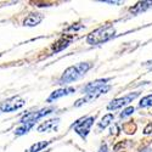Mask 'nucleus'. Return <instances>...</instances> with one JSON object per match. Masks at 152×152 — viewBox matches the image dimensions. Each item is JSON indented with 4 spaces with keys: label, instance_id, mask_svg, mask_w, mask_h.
<instances>
[{
    "label": "nucleus",
    "instance_id": "nucleus-1",
    "mask_svg": "<svg viewBox=\"0 0 152 152\" xmlns=\"http://www.w3.org/2000/svg\"><path fill=\"white\" fill-rule=\"evenodd\" d=\"M115 34H116V28L112 24H105V26L91 32L90 34H88L86 43L90 45H99V44L106 43L110 39H112L115 37Z\"/></svg>",
    "mask_w": 152,
    "mask_h": 152
},
{
    "label": "nucleus",
    "instance_id": "nucleus-2",
    "mask_svg": "<svg viewBox=\"0 0 152 152\" xmlns=\"http://www.w3.org/2000/svg\"><path fill=\"white\" fill-rule=\"evenodd\" d=\"M91 68V65L88 62H80L77 66L68 67L60 78V84H69L74 80H77L83 74H85Z\"/></svg>",
    "mask_w": 152,
    "mask_h": 152
},
{
    "label": "nucleus",
    "instance_id": "nucleus-3",
    "mask_svg": "<svg viewBox=\"0 0 152 152\" xmlns=\"http://www.w3.org/2000/svg\"><path fill=\"white\" fill-rule=\"evenodd\" d=\"M26 105V101H24L22 97L20 96H12L10 99L4 100L3 102H0V111L1 112H14L20 110L21 107H23Z\"/></svg>",
    "mask_w": 152,
    "mask_h": 152
},
{
    "label": "nucleus",
    "instance_id": "nucleus-4",
    "mask_svg": "<svg viewBox=\"0 0 152 152\" xmlns=\"http://www.w3.org/2000/svg\"><path fill=\"white\" fill-rule=\"evenodd\" d=\"M95 121V117H89V118H82L80 121H78L75 124H73L74 132L78 135H80L83 139H85L90 132V128Z\"/></svg>",
    "mask_w": 152,
    "mask_h": 152
},
{
    "label": "nucleus",
    "instance_id": "nucleus-5",
    "mask_svg": "<svg viewBox=\"0 0 152 152\" xmlns=\"http://www.w3.org/2000/svg\"><path fill=\"white\" fill-rule=\"evenodd\" d=\"M54 111L53 107H48V108H43V110H39V111H35V112H28L26 113L20 121V123H28V122H33L35 123L38 119H40L48 115H50Z\"/></svg>",
    "mask_w": 152,
    "mask_h": 152
},
{
    "label": "nucleus",
    "instance_id": "nucleus-6",
    "mask_svg": "<svg viewBox=\"0 0 152 152\" xmlns=\"http://www.w3.org/2000/svg\"><path fill=\"white\" fill-rule=\"evenodd\" d=\"M139 95H140V93H130L128 95H125L123 97H119V99H116V100H113L111 101V102L108 104L107 106V110L112 111V110H117V108H121L125 105H128L129 102H132L133 100H135Z\"/></svg>",
    "mask_w": 152,
    "mask_h": 152
},
{
    "label": "nucleus",
    "instance_id": "nucleus-7",
    "mask_svg": "<svg viewBox=\"0 0 152 152\" xmlns=\"http://www.w3.org/2000/svg\"><path fill=\"white\" fill-rule=\"evenodd\" d=\"M110 89H111V86H110V85H105V86L100 88V89H97V90H95V91H93V93L86 94L83 99H79V100L77 101V102H75V107H79V106H82L83 104H86V102H89V101H91V100L97 99L99 96L106 94Z\"/></svg>",
    "mask_w": 152,
    "mask_h": 152
},
{
    "label": "nucleus",
    "instance_id": "nucleus-8",
    "mask_svg": "<svg viewBox=\"0 0 152 152\" xmlns=\"http://www.w3.org/2000/svg\"><path fill=\"white\" fill-rule=\"evenodd\" d=\"M73 39H74V37L72 34H63L51 45V50L54 53H60L62 50H65L66 48H68L69 44L73 42Z\"/></svg>",
    "mask_w": 152,
    "mask_h": 152
},
{
    "label": "nucleus",
    "instance_id": "nucleus-9",
    "mask_svg": "<svg viewBox=\"0 0 152 152\" xmlns=\"http://www.w3.org/2000/svg\"><path fill=\"white\" fill-rule=\"evenodd\" d=\"M44 16L43 14H39V12H32L29 14L23 21V26H27V27H35L38 26L42 21H43Z\"/></svg>",
    "mask_w": 152,
    "mask_h": 152
},
{
    "label": "nucleus",
    "instance_id": "nucleus-10",
    "mask_svg": "<svg viewBox=\"0 0 152 152\" xmlns=\"http://www.w3.org/2000/svg\"><path fill=\"white\" fill-rule=\"evenodd\" d=\"M74 91L75 90L73 89V88H62V89H57V90H55V91H53L51 94H50V96L48 97L46 101L49 104H51L53 101L58 100L60 97H63V96H67V95H69V94H72Z\"/></svg>",
    "mask_w": 152,
    "mask_h": 152
},
{
    "label": "nucleus",
    "instance_id": "nucleus-11",
    "mask_svg": "<svg viewBox=\"0 0 152 152\" xmlns=\"http://www.w3.org/2000/svg\"><path fill=\"white\" fill-rule=\"evenodd\" d=\"M58 123H60V119L58 118L45 121V122H43L42 124H39V125L37 126V130L39 132V133H44V132H49V130H55L57 128Z\"/></svg>",
    "mask_w": 152,
    "mask_h": 152
},
{
    "label": "nucleus",
    "instance_id": "nucleus-12",
    "mask_svg": "<svg viewBox=\"0 0 152 152\" xmlns=\"http://www.w3.org/2000/svg\"><path fill=\"white\" fill-rule=\"evenodd\" d=\"M110 80V78H105V79H97V80H94L91 83H89L88 85L84 86L83 91H85V94H89V93H93L97 89H100V88H102L107 84V82Z\"/></svg>",
    "mask_w": 152,
    "mask_h": 152
},
{
    "label": "nucleus",
    "instance_id": "nucleus-13",
    "mask_svg": "<svg viewBox=\"0 0 152 152\" xmlns=\"http://www.w3.org/2000/svg\"><path fill=\"white\" fill-rule=\"evenodd\" d=\"M150 7H152V1H139L136 5L130 7L129 11L133 15H139V14H141V12H145L146 10H148Z\"/></svg>",
    "mask_w": 152,
    "mask_h": 152
},
{
    "label": "nucleus",
    "instance_id": "nucleus-14",
    "mask_svg": "<svg viewBox=\"0 0 152 152\" xmlns=\"http://www.w3.org/2000/svg\"><path fill=\"white\" fill-rule=\"evenodd\" d=\"M34 124L35 123H33V122H28V123H21V125L18 126V128L15 130V135H17V136H21V135H23V134H27L33 126H34Z\"/></svg>",
    "mask_w": 152,
    "mask_h": 152
},
{
    "label": "nucleus",
    "instance_id": "nucleus-15",
    "mask_svg": "<svg viewBox=\"0 0 152 152\" xmlns=\"http://www.w3.org/2000/svg\"><path fill=\"white\" fill-rule=\"evenodd\" d=\"M50 144H51V141H40V142H37V144L32 145L27 152H40L42 150H44Z\"/></svg>",
    "mask_w": 152,
    "mask_h": 152
},
{
    "label": "nucleus",
    "instance_id": "nucleus-16",
    "mask_svg": "<svg viewBox=\"0 0 152 152\" xmlns=\"http://www.w3.org/2000/svg\"><path fill=\"white\" fill-rule=\"evenodd\" d=\"M113 118H115V116H113L112 113H107V115H105L102 117V119H101V122H99V129H105L106 126L113 121Z\"/></svg>",
    "mask_w": 152,
    "mask_h": 152
},
{
    "label": "nucleus",
    "instance_id": "nucleus-17",
    "mask_svg": "<svg viewBox=\"0 0 152 152\" xmlns=\"http://www.w3.org/2000/svg\"><path fill=\"white\" fill-rule=\"evenodd\" d=\"M152 106V94L151 95H147L145 97H142L140 100V104H139V107L141 108H145V107H150Z\"/></svg>",
    "mask_w": 152,
    "mask_h": 152
},
{
    "label": "nucleus",
    "instance_id": "nucleus-18",
    "mask_svg": "<svg viewBox=\"0 0 152 152\" xmlns=\"http://www.w3.org/2000/svg\"><path fill=\"white\" fill-rule=\"evenodd\" d=\"M123 130H124V133H126V134H134L135 130H136V125H135V123H133V122H128V123H125V124L123 125Z\"/></svg>",
    "mask_w": 152,
    "mask_h": 152
},
{
    "label": "nucleus",
    "instance_id": "nucleus-19",
    "mask_svg": "<svg viewBox=\"0 0 152 152\" xmlns=\"http://www.w3.org/2000/svg\"><path fill=\"white\" fill-rule=\"evenodd\" d=\"M134 107L133 106H129V107H126L122 113H121V118H125V117H128L130 115H133V112H134Z\"/></svg>",
    "mask_w": 152,
    "mask_h": 152
},
{
    "label": "nucleus",
    "instance_id": "nucleus-20",
    "mask_svg": "<svg viewBox=\"0 0 152 152\" xmlns=\"http://www.w3.org/2000/svg\"><path fill=\"white\" fill-rule=\"evenodd\" d=\"M151 133H152V123H148V124L146 125V128L144 129V134L148 135V134H151Z\"/></svg>",
    "mask_w": 152,
    "mask_h": 152
},
{
    "label": "nucleus",
    "instance_id": "nucleus-21",
    "mask_svg": "<svg viewBox=\"0 0 152 152\" xmlns=\"http://www.w3.org/2000/svg\"><path fill=\"white\" fill-rule=\"evenodd\" d=\"M84 26H75V24H74V26H71L69 28H68V31H79V29H82Z\"/></svg>",
    "mask_w": 152,
    "mask_h": 152
},
{
    "label": "nucleus",
    "instance_id": "nucleus-22",
    "mask_svg": "<svg viewBox=\"0 0 152 152\" xmlns=\"http://www.w3.org/2000/svg\"><path fill=\"white\" fill-rule=\"evenodd\" d=\"M99 152H108V150H107V145H106V144L101 145V147H100V151H99Z\"/></svg>",
    "mask_w": 152,
    "mask_h": 152
},
{
    "label": "nucleus",
    "instance_id": "nucleus-23",
    "mask_svg": "<svg viewBox=\"0 0 152 152\" xmlns=\"http://www.w3.org/2000/svg\"><path fill=\"white\" fill-rule=\"evenodd\" d=\"M102 3H106V4H122L121 1H102Z\"/></svg>",
    "mask_w": 152,
    "mask_h": 152
},
{
    "label": "nucleus",
    "instance_id": "nucleus-24",
    "mask_svg": "<svg viewBox=\"0 0 152 152\" xmlns=\"http://www.w3.org/2000/svg\"><path fill=\"white\" fill-rule=\"evenodd\" d=\"M144 152H148V151H144Z\"/></svg>",
    "mask_w": 152,
    "mask_h": 152
},
{
    "label": "nucleus",
    "instance_id": "nucleus-25",
    "mask_svg": "<svg viewBox=\"0 0 152 152\" xmlns=\"http://www.w3.org/2000/svg\"><path fill=\"white\" fill-rule=\"evenodd\" d=\"M151 63H152V61H151Z\"/></svg>",
    "mask_w": 152,
    "mask_h": 152
}]
</instances>
